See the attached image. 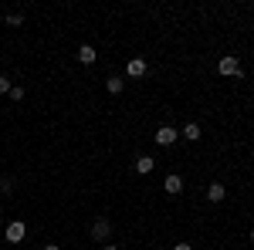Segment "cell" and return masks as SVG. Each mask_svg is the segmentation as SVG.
Returning a JSON list of instances; mask_svg holds the SVG:
<instances>
[{
	"label": "cell",
	"instance_id": "6da1fadb",
	"mask_svg": "<svg viewBox=\"0 0 254 250\" xmlns=\"http://www.w3.org/2000/svg\"><path fill=\"white\" fill-rule=\"evenodd\" d=\"M92 237H95V240H109V237H112V223H109V216H98L95 223H92Z\"/></svg>",
	"mask_w": 254,
	"mask_h": 250
},
{
	"label": "cell",
	"instance_id": "7a4b0ae2",
	"mask_svg": "<svg viewBox=\"0 0 254 250\" xmlns=\"http://www.w3.org/2000/svg\"><path fill=\"white\" fill-rule=\"evenodd\" d=\"M176 139H180V132H176L173 125H159L156 129V146H173Z\"/></svg>",
	"mask_w": 254,
	"mask_h": 250
},
{
	"label": "cell",
	"instance_id": "3957f363",
	"mask_svg": "<svg viewBox=\"0 0 254 250\" xmlns=\"http://www.w3.org/2000/svg\"><path fill=\"white\" fill-rule=\"evenodd\" d=\"M217 71H220V75H241V61H237L234 54H227V58L217 61Z\"/></svg>",
	"mask_w": 254,
	"mask_h": 250
},
{
	"label": "cell",
	"instance_id": "277c9868",
	"mask_svg": "<svg viewBox=\"0 0 254 250\" xmlns=\"http://www.w3.org/2000/svg\"><path fill=\"white\" fill-rule=\"evenodd\" d=\"M24 237H27V227H24L20 220H14V223H7V240H10V244H20Z\"/></svg>",
	"mask_w": 254,
	"mask_h": 250
},
{
	"label": "cell",
	"instance_id": "5b68a950",
	"mask_svg": "<svg viewBox=\"0 0 254 250\" xmlns=\"http://www.w3.org/2000/svg\"><path fill=\"white\" fill-rule=\"evenodd\" d=\"M146 71H149V64H146L142 58H132L129 64H126V75H129V78H142Z\"/></svg>",
	"mask_w": 254,
	"mask_h": 250
},
{
	"label": "cell",
	"instance_id": "8992f818",
	"mask_svg": "<svg viewBox=\"0 0 254 250\" xmlns=\"http://www.w3.org/2000/svg\"><path fill=\"white\" fill-rule=\"evenodd\" d=\"M163 190L170 193V196H180V193H183V179H180V176H166Z\"/></svg>",
	"mask_w": 254,
	"mask_h": 250
},
{
	"label": "cell",
	"instance_id": "52a82bcc",
	"mask_svg": "<svg viewBox=\"0 0 254 250\" xmlns=\"http://www.w3.org/2000/svg\"><path fill=\"white\" fill-rule=\"evenodd\" d=\"M153 166H156V159H149V155H139V159H136V173L139 176H149V173H153Z\"/></svg>",
	"mask_w": 254,
	"mask_h": 250
},
{
	"label": "cell",
	"instance_id": "ba28073f",
	"mask_svg": "<svg viewBox=\"0 0 254 250\" xmlns=\"http://www.w3.org/2000/svg\"><path fill=\"white\" fill-rule=\"evenodd\" d=\"M95 58H98V54H95L92 44H81V48H78V61H81V64H95Z\"/></svg>",
	"mask_w": 254,
	"mask_h": 250
},
{
	"label": "cell",
	"instance_id": "9c48e42d",
	"mask_svg": "<svg viewBox=\"0 0 254 250\" xmlns=\"http://www.w3.org/2000/svg\"><path fill=\"white\" fill-rule=\"evenodd\" d=\"M224 196H227V190H224L220 183H210V186H207V200H210V203H220Z\"/></svg>",
	"mask_w": 254,
	"mask_h": 250
},
{
	"label": "cell",
	"instance_id": "30bf717a",
	"mask_svg": "<svg viewBox=\"0 0 254 250\" xmlns=\"http://www.w3.org/2000/svg\"><path fill=\"white\" fill-rule=\"evenodd\" d=\"M180 135H183V139H190V142H196V139H200L203 132H200V125H196V122H187V125H183V132H180Z\"/></svg>",
	"mask_w": 254,
	"mask_h": 250
},
{
	"label": "cell",
	"instance_id": "8fae6325",
	"mask_svg": "<svg viewBox=\"0 0 254 250\" xmlns=\"http://www.w3.org/2000/svg\"><path fill=\"white\" fill-rule=\"evenodd\" d=\"M105 88H109L112 95H119V92L126 88V81H122V78H109V81H105Z\"/></svg>",
	"mask_w": 254,
	"mask_h": 250
},
{
	"label": "cell",
	"instance_id": "7c38bea8",
	"mask_svg": "<svg viewBox=\"0 0 254 250\" xmlns=\"http://www.w3.org/2000/svg\"><path fill=\"white\" fill-rule=\"evenodd\" d=\"M0 193H3V196H7V193H14V179H10V176H3V179H0Z\"/></svg>",
	"mask_w": 254,
	"mask_h": 250
},
{
	"label": "cell",
	"instance_id": "4fadbf2b",
	"mask_svg": "<svg viewBox=\"0 0 254 250\" xmlns=\"http://www.w3.org/2000/svg\"><path fill=\"white\" fill-rule=\"evenodd\" d=\"M10 88H14V85H10V78L0 75V95H10Z\"/></svg>",
	"mask_w": 254,
	"mask_h": 250
},
{
	"label": "cell",
	"instance_id": "5bb4252c",
	"mask_svg": "<svg viewBox=\"0 0 254 250\" xmlns=\"http://www.w3.org/2000/svg\"><path fill=\"white\" fill-rule=\"evenodd\" d=\"M17 24H24L20 14H7V27H17Z\"/></svg>",
	"mask_w": 254,
	"mask_h": 250
},
{
	"label": "cell",
	"instance_id": "9a60e30c",
	"mask_svg": "<svg viewBox=\"0 0 254 250\" xmlns=\"http://www.w3.org/2000/svg\"><path fill=\"white\" fill-rule=\"evenodd\" d=\"M10 98H14V101H20V98H24V88H20V85H14V88H10Z\"/></svg>",
	"mask_w": 254,
	"mask_h": 250
},
{
	"label": "cell",
	"instance_id": "2e32d148",
	"mask_svg": "<svg viewBox=\"0 0 254 250\" xmlns=\"http://www.w3.org/2000/svg\"><path fill=\"white\" fill-rule=\"evenodd\" d=\"M173 250H193V247H190V244H176Z\"/></svg>",
	"mask_w": 254,
	"mask_h": 250
},
{
	"label": "cell",
	"instance_id": "e0dca14e",
	"mask_svg": "<svg viewBox=\"0 0 254 250\" xmlns=\"http://www.w3.org/2000/svg\"><path fill=\"white\" fill-rule=\"evenodd\" d=\"M102 250H119V247L116 244H102Z\"/></svg>",
	"mask_w": 254,
	"mask_h": 250
},
{
	"label": "cell",
	"instance_id": "ac0fdd59",
	"mask_svg": "<svg viewBox=\"0 0 254 250\" xmlns=\"http://www.w3.org/2000/svg\"><path fill=\"white\" fill-rule=\"evenodd\" d=\"M44 250H61V247H58V244H48V247H44Z\"/></svg>",
	"mask_w": 254,
	"mask_h": 250
},
{
	"label": "cell",
	"instance_id": "d6986e66",
	"mask_svg": "<svg viewBox=\"0 0 254 250\" xmlns=\"http://www.w3.org/2000/svg\"><path fill=\"white\" fill-rule=\"evenodd\" d=\"M251 244H254V230H251Z\"/></svg>",
	"mask_w": 254,
	"mask_h": 250
}]
</instances>
